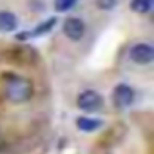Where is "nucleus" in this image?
Masks as SVG:
<instances>
[{
	"label": "nucleus",
	"mask_w": 154,
	"mask_h": 154,
	"mask_svg": "<svg viewBox=\"0 0 154 154\" xmlns=\"http://www.w3.org/2000/svg\"><path fill=\"white\" fill-rule=\"evenodd\" d=\"M4 94L11 103H26L33 96V84L24 76H9L4 85Z\"/></svg>",
	"instance_id": "1"
},
{
	"label": "nucleus",
	"mask_w": 154,
	"mask_h": 154,
	"mask_svg": "<svg viewBox=\"0 0 154 154\" xmlns=\"http://www.w3.org/2000/svg\"><path fill=\"white\" fill-rule=\"evenodd\" d=\"M76 105H78L82 111H85V112H94V111L102 109V105H103V98H102L100 93L89 89V91H84V93L78 94Z\"/></svg>",
	"instance_id": "2"
},
{
	"label": "nucleus",
	"mask_w": 154,
	"mask_h": 154,
	"mask_svg": "<svg viewBox=\"0 0 154 154\" xmlns=\"http://www.w3.org/2000/svg\"><path fill=\"white\" fill-rule=\"evenodd\" d=\"M129 56L136 65H149L154 60V49L149 44H136L131 47Z\"/></svg>",
	"instance_id": "3"
},
{
	"label": "nucleus",
	"mask_w": 154,
	"mask_h": 154,
	"mask_svg": "<svg viewBox=\"0 0 154 154\" xmlns=\"http://www.w3.org/2000/svg\"><path fill=\"white\" fill-rule=\"evenodd\" d=\"M112 102L118 109H125L134 102V91L127 84H118L112 91Z\"/></svg>",
	"instance_id": "4"
},
{
	"label": "nucleus",
	"mask_w": 154,
	"mask_h": 154,
	"mask_svg": "<svg viewBox=\"0 0 154 154\" xmlns=\"http://www.w3.org/2000/svg\"><path fill=\"white\" fill-rule=\"evenodd\" d=\"M63 35L71 40H82L85 35V24L80 18H67L63 22Z\"/></svg>",
	"instance_id": "5"
},
{
	"label": "nucleus",
	"mask_w": 154,
	"mask_h": 154,
	"mask_svg": "<svg viewBox=\"0 0 154 154\" xmlns=\"http://www.w3.org/2000/svg\"><path fill=\"white\" fill-rule=\"evenodd\" d=\"M54 24H56V18H54V17H53V18H47L45 22H42L40 26H36L33 31H29V33H18L17 38H18V40H26V38H31V36H42V35L49 33V31L54 27Z\"/></svg>",
	"instance_id": "6"
},
{
	"label": "nucleus",
	"mask_w": 154,
	"mask_h": 154,
	"mask_svg": "<svg viewBox=\"0 0 154 154\" xmlns=\"http://www.w3.org/2000/svg\"><path fill=\"white\" fill-rule=\"evenodd\" d=\"M17 26H18V20L11 11H0V33L15 31Z\"/></svg>",
	"instance_id": "7"
},
{
	"label": "nucleus",
	"mask_w": 154,
	"mask_h": 154,
	"mask_svg": "<svg viewBox=\"0 0 154 154\" xmlns=\"http://www.w3.org/2000/svg\"><path fill=\"white\" fill-rule=\"evenodd\" d=\"M76 127H78L80 131H84V132H93V131H96V129L102 127V122L100 120H94V118L80 116L78 120H76Z\"/></svg>",
	"instance_id": "8"
},
{
	"label": "nucleus",
	"mask_w": 154,
	"mask_h": 154,
	"mask_svg": "<svg viewBox=\"0 0 154 154\" xmlns=\"http://www.w3.org/2000/svg\"><path fill=\"white\" fill-rule=\"evenodd\" d=\"M131 9L138 15H147L152 9V0H131Z\"/></svg>",
	"instance_id": "9"
},
{
	"label": "nucleus",
	"mask_w": 154,
	"mask_h": 154,
	"mask_svg": "<svg viewBox=\"0 0 154 154\" xmlns=\"http://www.w3.org/2000/svg\"><path fill=\"white\" fill-rule=\"evenodd\" d=\"M76 2H78V0H54V8L60 13H65V11L72 9L76 6Z\"/></svg>",
	"instance_id": "10"
},
{
	"label": "nucleus",
	"mask_w": 154,
	"mask_h": 154,
	"mask_svg": "<svg viewBox=\"0 0 154 154\" xmlns=\"http://www.w3.org/2000/svg\"><path fill=\"white\" fill-rule=\"evenodd\" d=\"M118 4V0H96V8L102 11H111Z\"/></svg>",
	"instance_id": "11"
}]
</instances>
